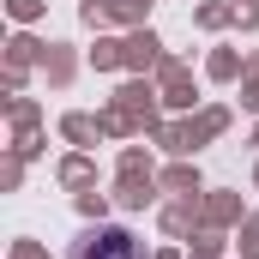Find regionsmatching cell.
<instances>
[{
  "label": "cell",
  "mask_w": 259,
  "mask_h": 259,
  "mask_svg": "<svg viewBox=\"0 0 259 259\" xmlns=\"http://www.w3.org/2000/svg\"><path fill=\"white\" fill-rule=\"evenodd\" d=\"M66 259H145V247L133 241V229H121V223H97V229H84L72 241Z\"/></svg>",
  "instance_id": "6da1fadb"
}]
</instances>
